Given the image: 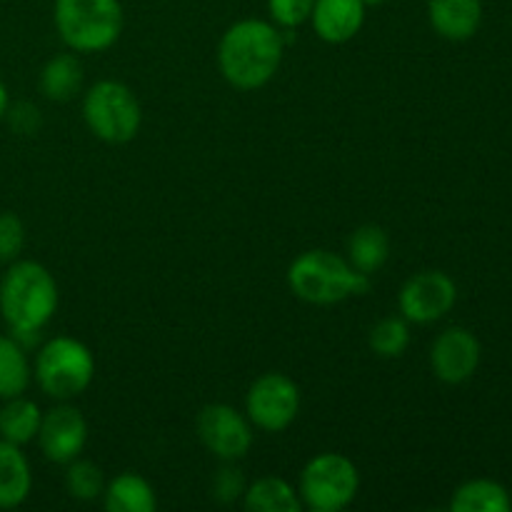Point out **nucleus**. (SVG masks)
I'll list each match as a JSON object with an SVG mask.
<instances>
[{"instance_id":"nucleus-7","label":"nucleus","mask_w":512,"mask_h":512,"mask_svg":"<svg viewBox=\"0 0 512 512\" xmlns=\"http://www.w3.org/2000/svg\"><path fill=\"white\" fill-rule=\"evenodd\" d=\"M360 490V470L348 455L320 453L305 463L298 495L303 508L313 512H340Z\"/></svg>"},{"instance_id":"nucleus-11","label":"nucleus","mask_w":512,"mask_h":512,"mask_svg":"<svg viewBox=\"0 0 512 512\" xmlns=\"http://www.w3.org/2000/svg\"><path fill=\"white\" fill-rule=\"evenodd\" d=\"M40 453L50 463L68 465L70 460L80 458L88 443V420L83 418L78 408L70 403H60L43 413V423L38 430Z\"/></svg>"},{"instance_id":"nucleus-5","label":"nucleus","mask_w":512,"mask_h":512,"mask_svg":"<svg viewBox=\"0 0 512 512\" xmlns=\"http://www.w3.org/2000/svg\"><path fill=\"white\" fill-rule=\"evenodd\" d=\"M33 378L48 398L70 403L93 385L95 355L88 345L70 335H55L40 345L35 355Z\"/></svg>"},{"instance_id":"nucleus-10","label":"nucleus","mask_w":512,"mask_h":512,"mask_svg":"<svg viewBox=\"0 0 512 512\" xmlns=\"http://www.w3.org/2000/svg\"><path fill=\"white\" fill-rule=\"evenodd\" d=\"M455 300H458L455 280L443 270L415 273L413 278L405 280L398 295L400 315L415 325H428L445 318L453 310Z\"/></svg>"},{"instance_id":"nucleus-4","label":"nucleus","mask_w":512,"mask_h":512,"mask_svg":"<svg viewBox=\"0 0 512 512\" xmlns=\"http://www.w3.org/2000/svg\"><path fill=\"white\" fill-rule=\"evenodd\" d=\"M53 23L73 53H103L123 33L120 0H55Z\"/></svg>"},{"instance_id":"nucleus-27","label":"nucleus","mask_w":512,"mask_h":512,"mask_svg":"<svg viewBox=\"0 0 512 512\" xmlns=\"http://www.w3.org/2000/svg\"><path fill=\"white\" fill-rule=\"evenodd\" d=\"M245 493V480L240 475V470L235 468H223L213 480V495L220 503H235V500L243 498Z\"/></svg>"},{"instance_id":"nucleus-2","label":"nucleus","mask_w":512,"mask_h":512,"mask_svg":"<svg viewBox=\"0 0 512 512\" xmlns=\"http://www.w3.org/2000/svg\"><path fill=\"white\" fill-rule=\"evenodd\" d=\"M60 290L38 260H13L0 275V318L15 338H35L58 313Z\"/></svg>"},{"instance_id":"nucleus-15","label":"nucleus","mask_w":512,"mask_h":512,"mask_svg":"<svg viewBox=\"0 0 512 512\" xmlns=\"http://www.w3.org/2000/svg\"><path fill=\"white\" fill-rule=\"evenodd\" d=\"M33 490V470L20 445L0 438V510L20 508Z\"/></svg>"},{"instance_id":"nucleus-23","label":"nucleus","mask_w":512,"mask_h":512,"mask_svg":"<svg viewBox=\"0 0 512 512\" xmlns=\"http://www.w3.org/2000/svg\"><path fill=\"white\" fill-rule=\"evenodd\" d=\"M368 345L378 358H400L410 345V323L403 315H390V318L378 320L370 328Z\"/></svg>"},{"instance_id":"nucleus-3","label":"nucleus","mask_w":512,"mask_h":512,"mask_svg":"<svg viewBox=\"0 0 512 512\" xmlns=\"http://www.w3.org/2000/svg\"><path fill=\"white\" fill-rule=\"evenodd\" d=\"M288 288L310 305H335L370 290V275L360 273L348 258L330 250H305L290 263Z\"/></svg>"},{"instance_id":"nucleus-19","label":"nucleus","mask_w":512,"mask_h":512,"mask_svg":"<svg viewBox=\"0 0 512 512\" xmlns=\"http://www.w3.org/2000/svg\"><path fill=\"white\" fill-rule=\"evenodd\" d=\"M243 505L250 512H300L303 510V500H300L298 490L283 478L275 475H265L255 483L245 485Z\"/></svg>"},{"instance_id":"nucleus-8","label":"nucleus","mask_w":512,"mask_h":512,"mask_svg":"<svg viewBox=\"0 0 512 512\" xmlns=\"http://www.w3.org/2000/svg\"><path fill=\"white\" fill-rule=\"evenodd\" d=\"M300 413V388L285 373H265L245 395V415L263 433H283Z\"/></svg>"},{"instance_id":"nucleus-16","label":"nucleus","mask_w":512,"mask_h":512,"mask_svg":"<svg viewBox=\"0 0 512 512\" xmlns=\"http://www.w3.org/2000/svg\"><path fill=\"white\" fill-rule=\"evenodd\" d=\"M103 505L108 512H153L158 508V498L143 475L128 470L105 483Z\"/></svg>"},{"instance_id":"nucleus-25","label":"nucleus","mask_w":512,"mask_h":512,"mask_svg":"<svg viewBox=\"0 0 512 512\" xmlns=\"http://www.w3.org/2000/svg\"><path fill=\"white\" fill-rule=\"evenodd\" d=\"M315 0H268L270 23L280 30H295L308 23Z\"/></svg>"},{"instance_id":"nucleus-22","label":"nucleus","mask_w":512,"mask_h":512,"mask_svg":"<svg viewBox=\"0 0 512 512\" xmlns=\"http://www.w3.org/2000/svg\"><path fill=\"white\" fill-rule=\"evenodd\" d=\"M510 508L508 490L495 480H470L460 485L450 500L453 512H508Z\"/></svg>"},{"instance_id":"nucleus-29","label":"nucleus","mask_w":512,"mask_h":512,"mask_svg":"<svg viewBox=\"0 0 512 512\" xmlns=\"http://www.w3.org/2000/svg\"><path fill=\"white\" fill-rule=\"evenodd\" d=\"M8 108H10V93H8V85L0 80V120L8 115Z\"/></svg>"},{"instance_id":"nucleus-21","label":"nucleus","mask_w":512,"mask_h":512,"mask_svg":"<svg viewBox=\"0 0 512 512\" xmlns=\"http://www.w3.org/2000/svg\"><path fill=\"white\" fill-rule=\"evenodd\" d=\"M33 380V365L15 335H0V400L25 395Z\"/></svg>"},{"instance_id":"nucleus-13","label":"nucleus","mask_w":512,"mask_h":512,"mask_svg":"<svg viewBox=\"0 0 512 512\" xmlns=\"http://www.w3.org/2000/svg\"><path fill=\"white\" fill-rule=\"evenodd\" d=\"M363 0H315L308 23L315 35L330 45L350 43L365 25Z\"/></svg>"},{"instance_id":"nucleus-18","label":"nucleus","mask_w":512,"mask_h":512,"mask_svg":"<svg viewBox=\"0 0 512 512\" xmlns=\"http://www.w3.org/2000/svg\"><path fill=\"white\" fill-rule=\"evenodd\" d=\"M40 423H43V410L35 400L25 395L3 400L0 408V438L13 445H28L38 438Z\"/></svg>"},{"instance_id":"nucleus-6","label":"nucleus","mask_w":512,"mask_h":512,"mask_svg":"<svg viewBox=\"0 0 512 512\" xmlns=\"http://www.w3.org/2000/svg\"><path fill=\"white\" fill-rule=\"evenodd\" d=\"M83 120L90 133L110 145L138 138L143 108L133 90L120 80H98L83 95Z\"/></svg>"},{"instance_id":"nucleus-9","label":"nucleus","mask_w":512,"mask_h":512,"mask_svg":"<svg viewBox=\"0 0 512 512\" xmlns=\"http://www.w3.org/2000/svg\"><path fill=\"white\" fill-rule=\"evenodd\" d=\"M253 423L228 403H210L198 415V438L215 458L235 463L253 448Z\"/></svg>"},{"instance_id":"nucleus-28","label":"nucleus","mask_w":512,"mask_h":512,"mask_svg":"<svg viewBox=\"0 0 512 512\" xmlns=\"http://www.w3.org/2000/svg\"><path fill=\"white\" fill-rule=\"evenodd\" d=\"M8 115H10V123H13V128L18 130V133H33L35 125H38V108H33V105L28 103H20L15 105V108H8Z\"/></svg>"},{"instance_id":"nucleus-24","label":"nucleus","mask_w":512,"mask_h":512,"mask_svg":"<svg viewBox=\"0 0 512 512\" xmlns=\"http://www.w3.org/2000/svg\"><path fill=\"white\" fill-rule=\"evenodd\" d=\"M65 490L70 498L80 500V503H93V500L103 498L105 490V475L90 460H70L65 465Z\"/></svg>"},{"instance_id":"nucleus-20","label":"nucleus","mask_w":512,"mask_h":512,"mask_svg":"<svg viewBox=\"0 0 512 512\" xmlns=\"http://www.w3.org/2000/svg\"><path fill=\"white\" fill-rule=\"evenodd\" d=\"M390 258V238L380 225H363L348 240V260L355 270L373 278Z\"/></svg>"},{"instance_id":"nucleus-14","label":"nucleus","mask_w":512,"mask_h":512,"mask_svg":"<svg viewBox=\"0 0 512 512\" xmlns=\"http://www.w3.org/2000/svg\"><path fill=\"white\" fill-rule=\"evenodd\" d=\"M428 20L445 40H470L483 23V0H428Z\"/></svg>"},{"instance_id":"nucleus-30","label":"nucleus","mask_w":512,"mask_h":512,"mask_svg":"<svg viewBox=\"0 0 512 512\" xmlns=\"http://www.w3.org/2000/svg\"><path fill=\"white\" fill-rule=\"evenodd\" d=\"M365 8H378V5H383L385 0H363Z\"/></svg>"},{"instance_id":"nucleus-1","label":"nucleus","mask_w":512,"mask_h":512,"mask_svg":"<svg viewBox=\"0 0 512 512\" xmlns=\"http://www.w3.org/2000/svg\"><path fill=\"white\" fill-rule=\"evenodd\" d=\"M285 55L283 30L263 18L230 25L218 45V68L235 90H258L280 70Z\"/></svg>"},{"instance_id":"nucleus-26","label":"nucleus","mask_w":512,"mask_h":512,"mask_svg":"<svg viewBox=\"0 0 512 512\" xmlns=\"http://www.w3.org/2000/svg\"><path fill=\"white\" fill-rule=\"evenodd\" d=\"M25 248V225L15 213H0V263H13Z\"/></svg>"},{"instance_id":"nucleus-17","label":"nucleus","mask_w":512,"mask_h":512,"mask_svg":"<svg viewBox=\"0 0 512 512\" xmlns=\"http://www.w3.org/2000/svg\"><path fill=\"white\" fill-rule=\"evenodd\" d=\"M83 63L75 53H58L40 70V93L53 103H68L83 90Z\"/></svg>"},{"instance_id":"nucleus-12","label":"nucleus","mask_w":512,"mask_h":512,"mask_svg":"<svg viewBox=\"0 0 512 512\" xmlns=\"http://www.w3.org/2000/svg\"><path fill=\"white\" fill-rule=\"evenodd\" d=\"M480 365V340L465 328H448L430 348V368L435 378L448 385L473 378Z\"/></svg>"}]
</instances>
